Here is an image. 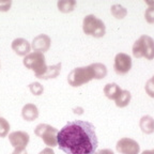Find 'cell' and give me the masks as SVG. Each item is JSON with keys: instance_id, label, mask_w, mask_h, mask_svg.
<instances>
[{"instance_id": "2", "label": "cell", "mask_w": 154, "mask_h": 154, "mask_svg": "<svg viewBox=\"0 0 154 154\" xmlns=\"http://www.w3.org/2000/svg\"><path fill=\"white\" fill-rule=\"evenodd\" d=\"M92 79H95L93 63L88 66L76 67L71 71L67 76V82L72 87H80Z\"/></svg>"}, {"instance_id": "19", "label": "cell", "mask_w": 154, "mask_h": 154, "mask_svg": "<svg viewBox=\"0 0 154 154\" xmlns=\"http://www.w3.org/2000/svg\"><path fill=\"white\" fill-rule=\"evenodd\" d=\"M95 79H103L107 75V67L103 63H93Z\"/></svg>"}, {"instance_id": "24", "label": "cell", "mask_w": 154, "mask_h": 154, "mask_svg": "<svg viewBox=\"0 0 154 154\" xmlns=\"http://www.w3.org/2000/svg\"><path fill=\"white\" fill-rule=\"evenodd\" d=\"M12 5V1H0V11L1 12H7Z\"/></svg>"}, {"instance_id": "6", "label": "cell", "mask_w": 154, "mask_h": 154, "mask_svg": "<svg viewBox=\"0 0 154 154\" xmlns=\"http://www.w3.org/2000/svg\"><path fill=\"white\" fill-rule=\"evenodd\" d=\"M58 133L59 131L49 124L41 123L34 128V134L44 141L46 146L54 148L58 146Z\"/></svg>"}, {"instance_id": "12", "label": "cell", "mask_w": 154, "mask_h": 154, "mask_svg": "<svg viewBox=\"0 0 154 154\" xmlns=\"http://www.w3.org/2000/svg\"><path fill=\"white\" fill-rule=\"evenodd\" d=\"M22 117L26 121H34L38 117V109L34 104H26L22 109Z\"/></svg>"}, {"instance_id": "9", "label": "cell", "mask_w": 154, "mask_h": 154, "mask_svg": "<svg viewBox=\"0 0 154 154\" xmlns=\"http://www.w3.org/2000/svg\"><path fill=\"white\" fill-rule=\"evenodd\" d=\"M29 140H30L29 134L23 131H15L9 134V141L14 149H26Z\"/></svg>"}, {"instance_id": "10", "label": "cell", "mask_w": 154, "mask_h": 154, "mask_svg": "<svg viewBox=\"0 0 154 154\" xmlns=\"http://www.w3.org/2000/svg\"><path fill=\"white\" fill-rule=\"evenodd\" d=\"M51 40L47 34H38L33 38L31 44V48L34 51L44 54L51 47Z\"/></svg>"}, {"instance_id": "1", "label": "cell", "mask_w": 154, "mask_h": 154, "mask_svg": "<svg viewBox=\"0 0 154 154\" xmlns=\"http://www.w3.org/2000/svg\"><path fill=\"white\" fill-rule=\"evenodd\" d=\"M97 146L95 128L87 121H71L58 133V147L66 154H94Z\"/></svg>"}, {"instance_id": "22", "label": "cell", "mask_w": 154, "mask_h": 154, "mask_svg": "<svg viewBox=\"0 0 154 154\" xmlns=\"http://www.w3.org/2000/svg\"><path fill=\"white\" fill-rule=\"evenodd\" d=\"M144 89L147 94L150 97H153L154 99V79L153 78H150L147 82H146V86H144Z\"/></svg>"}, {"instance_id": "28", "label": "cell", "mask_w": 154, "mask_h": 154, "mask_svg": "<svg viewBox=\"0 0 154 154\" xmlns=\"http://www.w3.org/2000/svg\"><path fill=\"white\" fill-rule=\"evenodd\" d=\"M141 154H154V153H153L152 150H146V151H143Z\"/></svg>"}, {"instance_id": "7", "label": "cell", "mask_w": 154, "mask_h": 154, "mask_svg": "<svg viewBox=\"0 0 154 154\" xmlns=\"http://www.w3.org/2000/svg\"><path fill=\"white\" fill-rule=\"evenodd\" d=\"M116 149L120 154H139L140 146L136 140L124 137L117 142Z\"/></svg>"}, {"instance_id": "8", "label": "cell", "mask_w": 154, "mask_h": 154, "mask_svg": "<svg viewBox=\"0 0 154 154\" xmlns=\"http://www.w3.org/2000/svg\"><path fill=\"white\" fill-rule=\"evenodd\" d=\"M115 72L118 75H124L128 73L132 69V58L124 53L117 54L113 64Z\"/></svg>"}, {"instance_id": "20", "label": "cell", "mask_w": 154, "mask_h": 154, "mask_svg": "<svg viewBox=\"0 0 154 154\" xmlns=\"http://www.w3.org/2000/svg\"><path fill=\"white\" fill-rule=\"evenodd\" d=\"M10 131V123L5 118L0 117V137H7Z\"/></svg>"}, {"instance_id": "15", "label": "cell", "mask_w": 154, "mask_h": 154, "mask_svg": "<svg viewBox=\"0 0 154 154\" xmlns=\"http://www.w3.org/2000/svg\"><path fill=\"white\" fill-rule=\"evenodd\" d=\"M61 71V63H57L55 65L47 66L45 73L40 77V79H51V78H56L58 75L60 74Z\"/></svg>"}, {"instance_id": "21", "label": "cell", "mask_w": 154, "mask_h": 154, "mask_svg": "<svg viewBox=\"0 0 154 154\" xmlns=\"http://www.w3.org/2000/svg\"><path fill=\"white\" fill-rule=\"evenodd\" d=\"M29 89L33 95H41L44 91V88L40 82H31L29 85Z\"/></svg>"}, {"instance_id": "3", "label": "cell", "mask_w": 154, "mask_h": 154, "mask_svg": "<svg viewBox=\"0 0 154 154\" xmlns=\"http://www.w3.org/2000/svg\"><path fill=\"white\" fill-rule=\"evenodd\" d=\"M135 58H146L148 60L154 59V40L149 35H141L135 42L132 48Z\"/></svg>"}, {"instance_id": "5", "label": "cell", "mask_w": 154, "mask_h": 154, "mask_svg": "<svg viewBox=\"0 0 154 154\" xmlns=\"http://www.w3.org/2000/svg\"><path fill=\"white\" fill-rule=\"evenodd\" d=\"M23 63H24V65L27 69L33 71L34 75L38 78H40L45 73L46 69H47L45 56H44V54L38 53V51H33V53L27 55L24 58Z\"/></svg>"}, {"instance_id": "31", "label": "cell", "mask_w": 154, "mask_h": 154, "mask_svg": "<svg viewBox=\"0 0 154 154\" xmlns=\"http://www.w3.org/2000/svg\"><path fill=\"white\" fill-rule=\"evenodd\" d=\"M152 78H153V79H154V76H153V77H152Z\"/></svg>"}, {"instance_id": "14", "label": "cell", "mask_w": 154, "mask_h": 154, "mask_svg": "<svg viewBox=\"0 0 154 154\" xmlns=\"http://www.w3.org/2000/svg\"><path fill=\"white\" fill-rule=\"evenodd\" d=\"M139 128L144 134L154 133V119L151 116H143L139 121Z\"/></svg>"}, {"instance_id": "29", "label": "cell", "mask_w": 154, "mask_h": 154, "mask_svg": "<svg viewBox=\"0 0 154 154\" xmlns=\"http://www.w3.org/2000/svg\"><path fill=\"white\" fill-rule=\"evenodd\" d=\"M146 3H147V5H153V7H154V2H150V1H146Z\"/></svg>"}, {"instance_id": "23", "label": "cell", "mask_w": 154, "mask_h": 154, "mask_svg": "<svg viewBox=\"0 0 154 154\" xmlns=\"http://www.w3.org/2000/svg\"><path fill=\"white\" fill-rule=\"evenodd\" d=\"M144 18L149 24H154V7H149L146 10Z\"/></svg>"}, {"instance_id": "30", "label": "cell", "mask_w": 154, "mask_h": 154, "mask_svg": "<svg viewBox=\"0 0 154 154\" xmlns=\"http://www.w3.org/2000/svg\"><path fill=\"white\" fill-rule=\"evenodd\" d=\"M152 151H153V153H154V150H152Z\"/></svg>"}, {"instance_id": "26", "label": "cell", "mask_w": 154, "mask_h": 154, "mask_svg": "<svg viewBox=\"0 0 154 154\" xmlns=\"http://www.w3.org/2000/svg\"><path fill=\"white\" fill-rule=\"evenodd\" d=\"M94 154H113V152L109 149H103V150H100V151L95 152Z\"/></svg>"}, {"instance_id": "11", "label": "cell", "mask_w": 154, "mask_h": 154, "mask_svg": "<svg viewBox=\"0 0 154 154\" xmlns=\"http://www.w3.org/2000/svg\"><path fill=\"white\" fill-rule=\"evenodd\" d=\"M11 47H12L13 51H14L16 55L22 56V57H26L27 55H29V51L31 49V45L27 41L26 38H15L14 41L11 44Z\"/></svg>"}, {"instance_id": "27", "label": "cell", "mask_w": 154, "mask_h": 154, "mask_svg": "<svg viewBox=\"0 0 154 154\" xmlns=\"http://www.w3.org/2000/svg\"><path fill=\"white\" fill-rule=\"evenodd\" d=\"M12 154H27L26 149H14Z\"/></svg>"}, {"instance_id": "16", "label": "cell", "mask_w": 154, "mask_h": 154, "mask_svg": "<svg viewBox=\"0 0 154 154\" xmlns=\"http://www.w3.org/2000/svg\"><path fill=\"white\" fill-rule=\"evenodd\" d=\"M131 99H132V94L128 90H122L121 94L119 95V97L116 100V105L117 107H120V108H123V107H126V106L130 104Z\"/></svg>"}, {"instance_id": "13", "label": "cell", "mask_w": 154, "mask_h": 154, "mask_svg": "<svg viewBox=\"0 0 154 154\" xmlns=\"http://www.w3.org/2000/svg\"><path fill=\"white\" fill-rule=\"evenodd\" d=\"M122 92V89L115 82H111V84H107L104 87V94L106 95V97L109 100H116L118 99L119 95Z\"/></svg>"}, {"instance_id": "4", "label": "cell", "mask_w": 154, "mask_h": 154, "mask_svg": "<svg viewBox=\"0 0 154 154\" xmlns=\"http://www.w3.org/2000/svg\"><path fill=\"white\" fill-rule=\"evenodd\" d=\"M82 31L87 35L94 38H103L106 33V26L103 20L94 15H87L82 20Z\"/></svg>"}, {"instance_id": "17", "label": "cell", "mask_w": 154, "mask_h": 154, "mask_svg": "<svg viewBox=\"0 0 154 154\" xmlns=\"http://www.w3.org/2000/svg\"><path fill=\"white\" fill-rule=\"evenodd\" d=\"M75 5H76V1L75 0H60L57 2L58 10L62 13H70L74 10Z\"/></svg>"}, {"instance_id": "18", "label": "cell", "mask_w": 154, "mask_h": 154, "mask_svg": "<svg viewBox=\"0 0 154 154\" xmlns=\"http://www.w3.org/2000/svg\"><path fill=\"white\" fill-rule=\"evenodd\" d=\"M110 12L113 17L117 19H123L126 15H128V10L121 5H113L110 8Z\"/></svg>"}, {"instance_id": "25", "label": "cell", "mask_w": 154, "mask_h": 154, "mask_svg": "<svg viewBox=\"0 0 154 154\" xmlns=\"http://www.w3.org/2000/svg\"><path fill=\"white\" fill-rule=\"evenodd\" d=\"M38 154H55V152H54L53 148L48 147V148H45V149H43Z\"/></svg>"}]
</instances>
